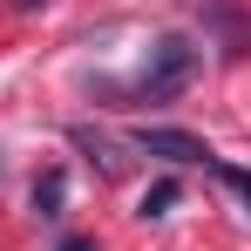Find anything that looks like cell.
I'll use <instances>...</instances> for the list:
<instances>
[{
  "mask_svg": "<svg viewBox=\"0 0 251 251\" xmlns=\"http://www.w3.org/2000/svg\"><path fill=\"white\" fill-rule=\"evenodd\" d=\"M197 68H204V54H197V41L190 34H156L150 41V61H143V75H136V102H150V109H163V102H176L183 88L197 82Z\"/></svg>",
  "mask_w": 251,
  "mask_h": 251,
  "instance_id": "1",
  "label": "cell"
},
{
  "mask_svg": "<svg viewBox=\"0 0 251 251\" xmlns=\"http://www.w3.org/2000/svg\"><path fill=\"white\" fill-rule=\"evenodd\" d=\"M129 150L163 156V163H176V170H210V163H217V150H210L204 136H190V129H150V123L129 136Z\"/></svg>",
  "mask_w": 251,
  "mask_h": 251,
  "instance_id": "2",
  "label": "cell"
},
{
  "mask_svg": "<svg viewBox=\"0 0 251 251\" xmlns=\"http://www.w3.org/2000/svg\"><path fill=\"white\" fill-rule=\"evenodd\" d=\"M68 143H75V150H88V156L102 163V176H123V170H129L123 143H116V136H102V129H88V123H75V129H68Z\"/></svg>",
  "mask_w": 251,
  "mask_h": 251,
  "instance_id": "3",
  "label": "cell"
},
{
  "mask_svg": "<svg viewBox=\"0 0 251 251\" xmlns=\"http://www.w3.org/2000/svg\"><path fill=\"white\" fill-rule=\"evenodd\" d=\"M204 21L224 34V54H251V21L231 7V0H204Z\"/></svg>",
  "mask_w": 251,
  "mask_h": 251,
  "instance_id": "4",
  "label": "cell"
},
{
  "mask_svg": "<svg viewBox=\"0 0 251 251\" xmlns=\"http://www.w3.org/2000/svg\"><path fill=\"white\" fill-rule=\"evenodd\" d=\"M61 204H68V170L54 163V170L34 176V217H41V224H61Z\"/></svg>",
  "mask_w": 251,
  "mask_h": 251,
  "instance_id": "5",
  "label": "cell"
},
{
  "mask_svg": "<svg viewBox=\"0 0 251 251\" xmlns=\"http://www.w3.org/2000/svg\"><path fill=\"white\" fill-rule=\"evenodd\" d=\"M176 197H183V183H176V176H156V183L136 197V217H143V224H156V217H170V204H176Z\"/></svg>",
  "mask_w": 251,
  "mask_h": 251,
  "instance_id": "6",
  "label": "cell"
},
{
  "mask_svg": "<svg viewBox=\"0 0 251 251\" xmlns=\"http://www.w3.org/2000/svg\"><path fill=\"white\" fill-rule=\"evenodd\" d=\"M210 176H217L224 190H238V204L251 210V170H238V163H224V156H217V163H210Z\"/></svg>",
  "mask_w": 251,
  "mask_h": 251,
  "instance_id": "7",
  "label": "cell"
},
{
  "mask_svg": "<svg viewBox=\"0 0 251 251\" xmlns=\"http://www.w3.org/2000/svg\"><path fill=\"white\" fill-rule=\"evenodd\" d=\"M61 251H95V245H88V238H61Z\"/></svg>",
  "mask_w": 251,
  "mask_h": 251,
  "instance_id": "8",
  "label": "cell"
},
{
  "mask_svg": "<svg viewBox=\"0 0 251 251\" xmlns=\"http://www.w3.org/2000/svg\"><path fill=\"white\" fill-rule=\"evenodd\" d=\"M7 7H21V14H34V7H48V0H7Z\"/></svg>",
  "mask_w": 251,
  "mask_h": 251,
  "instance_id": "9",
  "label": "cell"
}]
</instances>
